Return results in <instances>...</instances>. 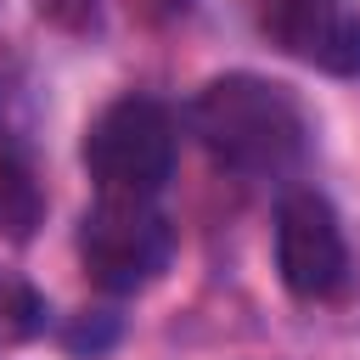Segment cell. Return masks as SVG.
<instances>
[{"label": "cell", "instance_id": "10", "mask_svg": "<svg viewBox=\"0 0 360 360\" xmlns=\"http://www.w3.org/2000/svg\"><path fill=\"white\" fill-rule=\"evenodd\" d=\"M191 0H158V11H186Z\"/></svg>", "mask_w": 360, "mask_h": 360}, {"label": "cell", "instance_id": "7", "mask_svg": "<svg viewBox=\"0 0 360 360\" xmlns=\"http://www.w3.org/2000/svg\"><path fill=\"white\" fill-rule=\"evenodd\" d=\"M45 326V298L17 281V276H0V343H22Z\"/></svg>", "mask_w": 360, "mask_h": 360}, {"label": "cell", "instance_id": "9", "mask_svg": "<svg viewBox=\"0 0 360 360\" xmlns=\"http://www.w3.org/2000/svg\"><path fill=\"white\" fill-rule=\"evenodd\" d=\"M39 11L62 28H79V34L96 28V0H39Z\"/></svg>", "mask_w": 360, "mask_h": 360}, {"label": "cell", "instance_id": "1", "mask_svg": "<svg viewBox=\"0 0 360 360\" xmlns=\"http://www.w3.org/2000/svg\"><path fill=\"white\" fill-rule=\"evenodd\" d=\"M191 135L208 146L214 163L236 174H281L304 158V112L287 84L259 73H219L191 96Z\"/></svg>", "mask_w": 360, "mask_h": 360}, {"label": "cell", "instance_id": "2", "mask_svg": "<svg viewBox=\"0 0 360 360\" xmlns=\"http://www.w3.org/2000/svg\"><path fill=\"white\" fill-rule=\"evenodd\" d=\"M174 112L158 96H124L112 107H101V118L84 135V169L96 180V191L112 197H158L163 180L174 174Z\"/></svg>", "mask_w": 360, "mask_h": 360}, {"label": "cell", "instance_id": "5", "mask_svg": "<svg viewBox=\"0 0 360 360\" xmlns=\"http://www.w3.org/2000/svg\"><path fill=\"white\" fill-rule=\"evenodd\" d=\"M259 28L287 56L332 79H360V0H259Z\"/></svg>", "mask_w": 360, "mask_h": 360}, {"label": "cell", "instance_id": "4", "mask_svg": "<svg viewBox=\"0 0 360 360\" xmlns=\"http://www.w3.org/2000/svg\"><path fill=\"white\" fill-rule=\"evenodd\" d=\"M276 270L292 298H338L349 287V242L321 191H287L276 202Z\"/></svg>", "mask_w": 360, "mask_h": 360}, {"label": "cell", "instance_id": "8", "mask_svg": "<svg viewBox=\"0 0 360 360\" xmlns=\"http://www.w3.org/2000/svg\"><path fill=\"white\" fill-rule=\"evenodd\" d=\"M62 343H68L73 354H107V349L118 343V315H112V309H84V315L62 332Z\"/></svg>", "mask_w": 360, "mask_h": 360}, {"label": "cell", "instance_id": "3", "mask_svg": "<svg viewBox=\"0 0 360 360\" xmlns=\"http://www.w3.org/2000/svg\"><path fill=\"white\" fill-rule=\"evenodd\" d=\"M174 253V231L158 208V197H112L101 191L96 208L79 225V259L84 276L107 292H135L146 287Z\"/></svg>", "mask_w": 360, "mask_h": 360}, {"label": "cell", "instance_id": "6", "mask_svg": "<svg viewBox=\"0 0 360 360\" xmlns=\"http://www.w3.org/2000/svg\"><path fill=\"white\" fill-rule=\"evenodd\" d=\"M39 214H45V197H39V180H34V163L0 129V231L11 242H28L34 225H39Z\"/></svg>", "mask_w": 360, "mask_h": 360}]
</instances>
